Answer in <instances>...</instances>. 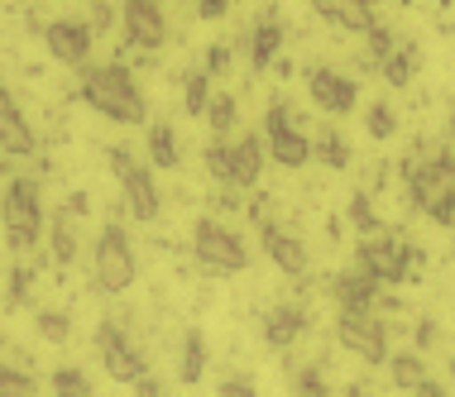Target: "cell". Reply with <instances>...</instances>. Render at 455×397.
<instances>
[{
  "label": "cell",
  "instance_id": "obj_1",
  "mask_svg": "<svg viewBox=\"0 0 455 397\" xmlns=\"http://www.w3.org/2000/svg\"><path fill=\"white\" fill-rule=\"evenodd\" d=\"M77 96L96 115L116 120V125H144L149 120V101H144L140 82L125 63H87L77 82Z\"/></svg>",
  "mask_w": 455,
  "mask_h": 397
},
{
  "label": "cell",
  "instance_id": "obj_2",
  "mask_svg": "<svg viewBox=\"0 0 455 397\" xmlns=\"http://www.w3.org/2000/svg\"><path fill=\"white\" fill-rule=\"evenodd\" d=\"M408 192L412 206L422 216H432L436 226H455V154L451 148H432L427 158H408Z\"/></svg>",
  "mask_w": 455,
  "mask_h": 397
},
{
  "label": "cell",
  "instance_id": "obj_3",
  "mask_svg": "<svg viewBox=\"0 0 455 397\" xmlns=\"http://www.w3.org/2000/svg\"><path fill=\"white\" fill-rule=\"evenodd\" d=\"M0 220H5V244L15 254L39 250L44 240V187L39 178L20 172V178H5V192H0Z\"/></svg>",
  "mask_w": 455,
  "mask_h": 397
},
{
  "label": "cell",
  "instance_id": "obj_4",
  "mask_svg": "<svg viewBox=\"0 0 455 397\" xmlns=\"http://www.w3.org/2000/svg\"><path fill=\"white\" fill-rule=\"evenodd\" d=\"M355 268L369 273V278L379 282V288H393V282H412V273L422 268V250H412L408 240H398V234L379 230V234H364L360 250H355Z\"/></svg>",
  "mask_w": 455,
  "mask_h": 397
},
{
  "label": "cell",
  "instance_id": "obj_5",
  "mask_svg": "<svg viewBox=\"0 0 455 397\" xmlns=\"http://www.w3.org/2000/svg\"><path fill=\"white\" fill-rule=\"evenodd\" d=\"M92 273H96V288L120 297L134 288V278H140V258H134V244L120 220H110V226H101V234H96L92 244Z\"/></svg>",
  "mask_w": 455,
  "mask_h": 397
},
{
  "label": "cell",
  "instance_id": "obj_6",
  "mask_svg": "<svg viewBox=\"0 0 455 397\" xmlns=\"http://www.w3.org/2000/svg\"><path fill=\"white\" fill-rule=\"evenodd\" d=\"M192 258L202 264L206 273H240L250 264V250H244V240L230 226H220V220L202 216L192 226Z\"/></svg>",
  "mask_w": 455,
  "mask_h": 397
},
{
  "label": "cell",
  "instance_id": "obj_7",
  "mask_svg": "<svg viewBox=\"0 0 455 397\" xmlns=\"http://www.w3.org/2000/svg\"><path fill=\"white\" fill-rule=\"evenodd\" d=\"M96 359H101V369L110 378L130 383V388L149 374V359H144V350L130 340V330L116 316H101V326H96Z\"/></svg>",
  "mask_w": 455,
  "mask_h": 397
},
{
  "label": "cell",
  "instance_id": "obj_8",
  "mask_svg": "<svg viewBox=\"0 0 455 397\" xmlns=\"http://www.w3.org/2000/svg\"><path fill=\"white\" fill-rule=\"evenodd\" d=\"M110 172H116V182H120V196H125L130 216L134 220H158V210H164L158 182H154V172L130 154V148H110Z\"/></svg>",
  "mask_w": 455,
  "mask_h": 397
},
{
  "label": "cell",
  "instance_id": "obj_9",
  "mask_svg": "<svg viewBox=\"0 0 455 397\" xmlns=\"http://www.w3.org/2000/svg\"><path fill=\"white\" fill-rule=\"evenodd\" d=\"M264 144H268V154H274L278 168H307L312 163V139L292 125V110L283 101H274L264 110Z\"/></svg>",
  "mask_w": 455,
  "mask_h": 397
},
{
  "label": "cell",
  "instance_id": "obj_10",
  "mask_svg": "<svg viewBox=\"0 0 455 397\" xmlns=\"http://www.w3.org/2000/svg\"><path fill=\"white\" fill-rule=\"evenodd\" d=\"M336 340L346 345L364 364H388V330L379 312H340L336 316Z\"/></svg>",
  "mask_w": 455,
  "mask_h": 397
},
{
  "label": "cell",
  "instance_id": "obj_11",
  "mask_svg": "<svg viewBox=\"0 0 455 397\" xmlns=\"http://www.w3.org/2000/svg\"><path fill=\"white\" fill-rule=\"evenodd\" d=\"M120 29H125V44L144 48V53L164 48V39H168V24H164L158 0H125V5H120Z\"/></svg>",
  "mask_w": 455,
  "mask_h": 397
},
{
  "label": "cell",
  "instance_id": "obj_12",
  "mask_svg": "<svg viewBox=\"0 0 455 397\" xmlns=\"http://www.w3.org/2000/svg\"><path fill=\"white\" fill-rule=\"evenodd\" d=\"M307 96H312V106H322L326 115H350V110L360 106V86L336 67H312L307 72Z\"/></svg>",
  "mask_w": 455,
  "mask_h": 397
},
{
  "label": "cell",
  "instance_id": "obj_13",
  "mask_svg": "<svg viewBox=\"0 0 455 397\" xmlns=\"http://www.w3.org/2000/svg\"><path fill=\"white\" fill-rule=\"evenodd\" d=\"M82 216H87V196H68V202L48 216V254H53L58 268H68L82 250V234H77Z\"/></svg>",
  "mask_w": 455,
  "mask_h": 397
},
{
  "label": "cell",
  "instance_id": "obj_14",
  "mask_svg": "<svg viewBox=\"0 0 455 397\" xmlns=\"http://www.w3.org/2000/svg\"><path fill=\"white\" fill-rule=\"evenodd\" d=\"M44 44L63 67H87V58H92V29L82 20H48Z\"/></svg>",
  "mask_w": 455,
  "mask_h": 397
},
{
  "label": "cell",
  "instance_id": "obj_15",
  "mask_svg": "<svg viewBox=\"0 0 455 397\" xmlns=\"http://www.w3.org/2000/svg\"><path fill=\"white\" fill-rule=\"evenodd\" d=\"M39 139H34L29 120H24V110L15 106V96L5 91V82H0V154L5 158H29Z\"/></svg>",
  "mask_w": 455,
  "mask_h": 397
},
{
  "label": "cell",
  "instance_id": "obj_16",
  "mask_svg": "<svg viewBox=\"0 0 455 397\" xmlns=\"http://www.w3.org/2000/svg\"><path fill=\"white\" fill-rule=\"evenodd\" d=\"M264 254H268V264L274 268H283V273H307V244L298 240L292 230H283V226H274V220H264Z\"/></svg>",
  "mask_w": 455,
  "mask_h": 397
},
{
  "label": "cell",
  "instance_id": "obj_17",
  "mask_svg": "<svg viewBox=\"0 0 455 397\" xmlns=\"http://www.w3.org/2000/svg\"><path fill=\"white\" fill-rule=\"evenodd\" d=\"M331 297L340 302V312H379V282L360 268H346L336 282H331Z\"/></svg>",
  "mask_w": 455,
  "mask_h": 397
},
{
  "label": "cell",
  "instance_id": "obj_18",
  "mask_svg": "<svg viewBox=\"0 0 455 397\" xmlns=\"http://www.w3.org/2000/svg\"><path fill=\"white\" fill-rule=\"evenodd\" d=\"M307 326H312L307 306H298V302H283V306H274V312L264 316V340L274 345V350H288V345H298L302 335H307Z\"/></svg>",
  "mask_w": 455,
  "mask_h": 397
},
{
  "label": "cell",
  "instance_id": "obj_19",
  "mask_svg": "<svg viewBox=\"0 0 455 397\" xmlns=\"http://www.w3.org/2000/svg\"><path fill=\"white\" fill-rule=\"evenodd\" d=\"M312 10L322 15L326 24L336 29H350V34H369L374 29V0H312Z\"/></svg>",
  "mask_w": 455,
  "mask_h": 397
},
{
  "label": "cell",
  "instance_id": "obj_20",
  "mask_svg": "<svg viewBox=\"0 0 455 397\" xmlns=\"http://www.w3.org/2000/svg\"><path fill=\"white\" fill-rule=\"evenodd\" d=\"M259 172H264V139L259 134H240V139L230 144V187L235 192L254 187Z\"/></svg>",
  "mask_w": 455,
  "mask_h": 397
},
{
  "label": "cell",
  "instance_id": "obj_21",
  "mask_svg": "<svg viewBox=\"0 0 455 397\" xmlns=\"http://www.w3.org/2000/svg\"><path fill=\"white\" fill-rule=\"evenodd\" d=\"M278 48H283V24H278L274 10H264V15L254 20V34H250V67L268 72L278 58Z\"/></svg>",
  "mask_w": 455,
  "mask_h": 397
},
{
  "label": "cell",
  "instance_id": "obj_22",
  "mask_svg": "<svg viewBox=\"0 0 455 397\" xmlns=\"http://www.w3.org/2000/svg\"><path fill=\"white\" fill-rule=\"evenodd\" d=\"M388 378H393L398 393H417L432 374H427V359L417 350H403V354H388Z\"/></svg>",
  "mask_w": 455,
  "mask_h": 397
},
{
  "label": "cell",
  "instance_id": "obj_23",
  "mask_svg": "<svg viewBox=\"0 0 455 397\" xmlns=\"http://www.w3.org/2000/svg\"><path fill=\"white\" fill-rule=\"evenodd\" d=\"M149 163L158 168V172H173L178 163H182V148H178V130L173 125H149Z\"/></svg>",
  "mask_w": 455,
  "mask_h": 397
},
{
  "label": "cell",
  "instance_id": "obj_24",
  "mask_svg": "<svg viewBox=\"0 0 455 397\" xmlns=\"http://www.w3.org/2000/svg\"><path fill=\"white\" fill-rule=\"evenodd\" d=\"M202 374H206V340H202V330H188L182 335V364H178V378L188 383H202Z\"/></svg>",
  "mask_w": 455,
  "mask_h": 397
},
{
  "label": "cell",
  "instance_id": "obj_25",
  "mask_svg": "<svg viewBox=\"0 0 455 397\" xmlns=\"http://www.w3.org/2000/svg\"><path fill=\"white\" fill-rule=\"evenodd\" d=\"M417 58H422V53H417V44H398L384 63H379V72L388 77V86H408L412 72H417Z\"/></svg>",
  "mask_w": 455,
  "mask_h": 397
},
{
  "label": "cell",
  "instance_id": "obj_26",
  "mask_svg": "<svg viewBox=\"0 0 455 397\" xmlns=\"http://www.w3.org/2000/svg\"><path fill=\"white\" fill-rule=\"evenodd\" d=\"M312 158L316 163H326V168H350V144L340 139L336 130H316V139H312Z\"/></svg>",
  "mask_w": 455,
  "mask_h": 397
},
{
  "label": "cell",
  "instance_id": "obj_27",
  "mask_svg": "<svg viewBox=\"0 0 455 397\" xmlns=\"http://www.w3.org/2000/svg\"><path fill=\"white\" fill-rule=\"evenodd\" d=\"M206 120H212V134H216V139H230V130H235V120H240L235 96H230V91H216L212 106H206Z\"/></svg>",
  "mask_w": 455,
  "mask_h": 397
},
{
  "label": "cell",
  "instance_id": "obj_28",
  "mask_svg": "<svg viewBox=\"0 0 455 397\" xmlns=\"http://www.w3.org/2000/svg\"><path fill=\"white\" fill-rule=\"evenodd\" d=\"M48 388H53V397H92V378L82 374V369H53V378H48Z\"/></svg>",
  "mask_w": 455,
  "mask_h": 397
},
{
  "label": "cell",
  "instance_id": "obj_29",
  "mask_svg": "<svg viewBox=\"0 0 455 397\" xmlns=\"http://www.w3.org/2000/svg\"><path fill=\"white\" fill-rule=\"evenodd\" d=\"M206 106H212V77H206V72H192V77L182 82V110H188V115H206Z\"/></svg>",
  "mask_w": 455,
  "mask_h": 397
},
{
  "label": "cell",
  "instance_id": "obj_30",
  "mask_svg": "<svg viewBox=\"0 0 455 397\" xmlns=\"http://www.w3.org/2000/svg\"><path fill=\"white\" fill-rule=\"evenodd\" d=\"M292 397H331L326 369H322V364H307V369H298V378H292Z\"/></svg>",
  "mask_w": 455,
  "mask_h": 397
},
{
  "label": "cell",
  "instance_id": "obj_31",
  "mask_svg": "<svg viewBox=\"0 0 455 397\" xmlns=\"http://www.w3.org/2000/svg\"><path fill=\"white\" fill-rule=\"evenodd\" d=\"M34 393H39L34 374H24L15 364H0V397H34Z\"/></svg>",
  "mask_w": 455,
  "mask_h": 397
},
{
  "label": "cell",
  "instance_id": "obj_32",
  "mask_svg": "<svg viewBox=\"0 0 455 397\" xmlns=\"http://www.w3.org/2000/svg\"><path fill=\"white\" fill-rule=\"evenodd\" d=\"M202 163H206V172H212L220 187H230V139H212V144H206Z\"/></svg>",
  "mask_w": 455,
  "mask_h": 397
},
{
  "label": "cell",
  "instance_id": "obj_33",
  "mask_svg": "<svg viewBox=\"0 0 455 397\" xmlns=\"http://www.w3.org/2000/svg\"><path fill=\"white\" fill-rule=\"evenodd\" d=\"M364 125H369V134H374V139H388V134L398 130V115H393L388 101H374V106H369V115H364Z\"/></svg>",
  "mask_w": 455,
  "mask_h": 397
},
{
  "label": "cell",
  "instance_id": "obj_34",
  "mask_svg": "<svg viewBox=\"0 0 455 397\" xmlns=\"http://www.w3.org/2000/svg\"><path fill=\"white\" fill-rule=\"evenodd\" d=\"M350 220H355V230L360 234H379L384 226H379V216H374V206H369V196H350Z\"/></svg>",
  "mask_w": 455,
  "mask_h": 397
},
{
  "label": "cell",
  "instance_id": "obj_35",
  "mask_svg": "<svg viewBox=\"0 0 455 397\" xmlns=\"http://www.w3.org/2000/svg\"><path fill=\"white\" fill-rule=\"evenodd\" d=\"M39 335H44L48 345H68L72 326H68V316H63V312H39Z\"/></svg>",
  "mask_w": 455,
  "mask_h": 397
},
{
  "label": "cell",
  "instance_id": "obj_36",
  "mask_svg": "<svg viewBox=\"0 0 455 397\" xmlns=\"http://www.w3.org/2000/svg\"><path fill=\"white\" fill-rule=\"evenodd\" d=\"M364 39H369V63H374V67L384 63V58L393 53V48H398V39H393V34L384 29V24H374V29L364 34Z\"/></svg>",
  "mask_w": 455,
  "mask_h": 397
},
{
  "label": "cell",
  "instance_id": "obj_37",
  "mask_svg": "<svg viewBox=\"0 0 455 397\" xmlns=\"http://www.w3.org/2000/svg\"><path fill=\"white\" fill-rule=\"evenodd\" d=\"M216 397H259V388H254L250 374H226L220 388H216Z\"/></svg>",
  "mask_w": 455,
  "mask_h": 397
},
{
  "label": "cell",
  "instance_id": "obj_38",
  "mask_svg": "<svg viewBox=\"0 0 455 397\" xmlns=\"http://www.w3.org/2000/svg\"><path fill=\"white\" fill-rule=\"evenodd\" d=\"M29 288H34V268H15V273H10V297H5V302L10 306H20L24 302V297H29Z\"/></svg>",
  "mask_w": 455,
  "mask_h": 397
},
{
  "label": "cell",
  "instance_id": "obj_39",
  "mask_svg": "<svg viewBox=\"0 0 455 397\" xmlns=\"http://www.w3.org/2000/svg\"><path fill=\"white\" fill-rule=\"evenodd\" d=\"M206 77H220V72H230V44H212L206 48Z\"/></svg>",
  "mask_w": 455,
  "mask_h": 397
},
{
  "label": "cell",
  "instance_id": "obj_40",
  "mask_svg": "<svg viewBox=\"0 0 455 397\" xmlns=\"http://www.w3.org/2000/svg\"><path fill=\"white\" fill-rule=\"evenodd\" d=\"M230 5H235V0H196V15L202 20H226Z\"/></svg>",
  "mask_w": 455,
  "mask_h": 397
},
{
  "label": "cell",
  "instance_id": "obj_41",
  "mask_svg": "<svg viewBox=\"0 0 455 397\" xmlns=\"http://www.w3.org/2000/svg\"><path fill=\"white\" fill-rule=\"evenodd\" d=\"M134 397H164V383H158L154 374H144L140 383H134Z\"/></svg>",
  "mask_w": 455,
  "mask_h": 397
},
{
  "label": "cell",
  "instance_id": "obj_42",
  "mask_svg": "<svg viewBox=\"0 0 455 397\" xmlns=\"http://www.w3.org/2000/svg\"><path fill=\"white\" fill-rule=\"evenodd\" d=\"M212 206H216V210H235V206H240V196H235V187H220V192L212 196Z\"/></svg>",
  "mask_w": 455,
  "mask_h": 397
},
{
  "label": "cell",
  "instance_id": "obj_43",
  "mask_svg": "<svg viewBox=\"0 0 455 397\" xmlns=\"http://www.w3.org/2000/svg\"><path fill=\"white\" fill-rule=\"evenodd\" d=\"M412 397H446V388H441L436 378H427V383H422V388H417Z\"/></svg>",
  "mask_w": 455,
  "mask_h": 397
},
{
  "label": "cell",
  "instance_id": "obj_44",
  "mask_svg": "<svg viewBox=\"0 0 455 397\" xmlns=\"http://www.w3.org/2000/svg\"><path fill=\"white\" fill-rule=\"evenodd\" d=\"M436 340V326L432 321H422V326H417V345H432Z\"/></svg>",
  "mask_w": 455,
  "mask_h": 397
},
{
  "label": "cell",
  "instance_id": "obj_45",
  "mask_svg": "<svg viewBox=\"0 0 455 397\" xmlns=\"http://www.w3.org/2000/svg\"><path fill=\"white\" fill-rule=\"evenodd\" d=\"M340 397H364V388H360V383H355V388H346V393H340Z\"/></svg>",
  "mask_w": 455,
  "mask_h": 397
},
{
  "label": "cell",
  "instance_id": "obj_46",
  "mask_svg": "<svg viewBox=\"0 0 455 397\" xmlns=\"http://www.w3.org/2000/svg\"><path fill=\"white\" fill-rule=\"evenodd\" d=\"M446 130H451V139H455V110H451V125H446Z\"/></svg>",
  "mask_w": 455,
  "mask_h": 397
},
{
  "label": "cell",
  "instance_id": "obj_47",
  "mask_svg": "<svg viewBox=\"0 0 455 397\" xmlns=\"http://www.w3.org/2000/svg\"><path fill=\"white\" fill-rule=\"evenodd\" d=\"M441 5H446V10H451V5H455V0H441Z\"/></svg>",
  "mask_w": 455,
  "mask_h": 397
},
{
  "label": "cell",
  "instance_id": "obj_48",
  "mask_svg": "<svg viewBox=\"0 0 455 397\" xmlns=\"http://www.w3.org/2000/svg\"><path fill=\"white\" fill-rule=\"evenodd\" d=\"M451 374H455V359H451Z\"/></svg>",
  "mask_w": 455,
  "mask_h": 397
},
{
  "label": "cell",
  "instance_id": "obj_49",
  "mask_svg": "<svg viewBox=\"0 0 455 397\" xmlns=\"http://www.w3.org/2000/svg\"><path fill=\"white\" fill-rule=\"evenodd\" d=\"M403 5H408V0H403Z\"/></svg>",
  "mask_w": 455,
  "mask_h": 397
}]
</instances>
